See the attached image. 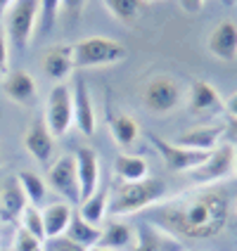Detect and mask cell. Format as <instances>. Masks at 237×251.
<instances>
[{"instance_id": "cell-1", "label": "cell", "mask_w": 237, "mask_h": 251, "mask_svg": "<svg viewBox=\"0 0 237 251\" xmlns=\"http://www.w3.org/2000/svg\"><path fill=\"white\" fill-rule=\"evenodd\" d=\"M140 218L176 239H211L218 237L228 225L230 199L221 185L195 187L171 199H161L142 211Z\"/></svg>"}, {"instance_id": "cell-2", "label": "cell", "mask_w": 237, "mask_h": 251, "mask_svg": "<svg viewBox=\"0 0 237 251\" xmlns=\"http://www.w3.org/2000/svg\"><path fill=\"white\" fill-rule=\"evenodd\" d=\"M166 199V182L161 178H145L138 182H119L109 192V211L114 218L140 216L142 211Z\"/></svg>"}, {"instance_id": "cell-3", "label": "cell", "mask_w": 237, "mask_h": 251, "mask_svg": "<svg viewBox=\"0 0 237 251\" xmlns=\"http://www.w3.org/2000/svg\"><path fill=\"white\" fill-rule=\"evenodd\" d=\"M71 55H74V69H93L124 62L128 57V50L124 43L112 41L107 36H88L71 45Z\"/></svg>"}, {"instance_id": "cell-4", "label": "cell", "mask_w": 237, "mask_h": 251, "mask_svg": "<svg viewBox=\"0 0 237 251\" xmlns=\"http://www.w3.org/2000/svg\"><path fill=\"white\" fill-rule=\"evenodd\" d=\"M233 171H235V145L233 142H221L187 176H190L195 187H211V185L225 182L233 176Z\"/></svg>"}, {"instance_id": "cell-5", "label": "cell", "mask_w": 237, "mask_h": 251, "mask_svg": "<svg viewBox=\"0 0 237 251\" xmlns=\"http://www.w3.org/2000/svg\"><path fill=\"white\" fill-rule=\"evenodd\" d=\"M183 100H185V93L181 83L166 74L152 76L142 88V104L154 116H168L181 107Z\"/></svg>"}, {"instance_id": "cell-6", "label": "cell", "mask_w": 237, "mask_h": 251, "mask_svg": "<svg viewBox=\"0 0 237 251\" xmlns=\"http://www.w3.org/2000/svg\"><path fill=\"white\" fill-rule=\"evenodd\" d=\"M38 5L41 0H14L5 12V36L17 50H24L38 26Z\"/></svg>"}, {"instance_id": "cell-7", "label": "cell", "mask_w": 237, "mask_h": 251, "mask_svg": "<svg viewBox=\"0 0 237 251\" xmlns=\"http://www.w3.org/2000/svg\"><path fill=\"white\" fill-rule=\"evenodd\" d=\"M43 121H45L53 138H62L69 133V128L74 126V104H71V88L67 83L53 85V90L48 95Z\"/></svg>"}, {"instance_id": "cell-8", "label": "cell", "mask_w": 237, "mask_h": 251, "mask_svg": "<svg viewBox=\"0 0 237 251\" xmlns=\"http://www.w3.org/2000/svg\"><path fill=\"white\" fill-rule=\"evenodd\" d=\"M48 187L64 197L67 204H79L81 201V185H79V171H76V156L74 154H62L55 164H50L45 173Z\"/></svg>"}, {"instance_id": "cell-9", "label": "cell", "mask_w": 237, "mask_h": 251, "mask_svg": "<svg viewBox=\"0 0 237 251\" xmlns=\"http://www.w3.org/2000/svg\"><path fill=\"white\" fill-rule=\"evenodd\" d=\"M147 140L154 150L159 152V156L164 159V166L173 173H190L192 168H197L209 152H197V150H187L178 142H171V140H164L154 133H147Z\"/></svg>"}, {"instance_id": "cell-10", "label": "cell", "mask_w": 237, "mask_h": 251, "mask_svg": "<svg viewBox=\"0 0 237 251\" xmlns=\"http://www.w3.org/2000/svg\"><path fill=\"white\" fill-rule=\"evenodd\" d=\"M71 104H74V126L85 138H90L95 133L98 119H95V104L90 98V90L83 78H76V83L71 88Z\"/></svg>"}, {"instance_id": "cell-11", "label": "cell", "mask_w": 237, "mask_h": 251, "mask_svg": "<svg viewBox=\"0 0 237 251\" xmlns=\"http://www.w3.org/2000/svg\"><path fill=\"white\" fill-rule=\"evenodd\" d=\"M0 90L5 93L7 100H12V102L22 104V107H31V104H36V100H38L36 81H33V76H31L26 69L10 71V74L0 81Z\"/></svg>"}, {"instance_id": "cell-12", "label": "cell", "mask_w": 237, "mask_h": 251, "mask_svg": "<svg viewBox=\"0 0 237 251\" xmlns=\"http://www.w3.org/2000/svg\"><path fill=\"white\" fill-rule=\"evenodd\" d=\"M133 251H183V242L171 237L161 227L140 218L135 225V247Z\"/></svg>"}, {"instance_id": "cell-13", "label": "cell", "mask_w": 237, "mask_h": 251, "mask_svg": "<svg viewBox=\"0 0 237 251\" xmlns=\"http://www.w3.org/2000/svg\"><path fill=\"white\" fill-rule=\"evenodd\" d=\"M95 247L112 251H133V247H135V227L121 221V218L112 216L100 225V239Z\"/></svg>"}, {"instance_id": "cell-14", "label": "cell", "mask_w": 237, "mask_h": 251, "mask_svg": "<svg viewBox=\"0 0 237 251\" xmlns=\"http://www.w3.org/2000/svg\"><path fill=\"white\" fill-rule=\"evenodd\" d=\"M207 50L221 62H235L237 59V24L225 19L211 28L207 38Z\"/></svg>"}, {"instance_id": "cell-15", "label": "cell", "mask_w": 237, "mask_h": 251, "mask_svg": "<svg viewBox=\"0 0 237 251\" xmlns=\"http://www.w3.org/2000/svg\"><path fill=\"white\" fill-rule=\"evenodd\" d=\"M187 109L192 114H221L223 112V98L221 93L209 83L197 78L192 81L190 90H187Z\"/></svg>"}, {"instance_id": "cell-16", "label": "cell", "mask_w": 237, "mask_h": 251, "mask_svg": "<svg viewBox=\"0 0 237 251\" xmlns=\"http://www.w3.org/2000/svg\"><path fill=\"white\" fill-rule=\"evenodd\" d=\"M223 135H225V124H204V126L187 128L176 142L183 145V147H187V150L211 152L213 147H218L223 142Z\"/></svg>"}, {"instance_id": "cell-17", "label": "cell", "mask_w": 237, "mask_h": 251, "mask_svg": "<svg viewBox=\"0 0 237 251\" xmlns=\"http://www.w3.org/2000/svg\"><path fill=\"white\" fill-rule=\"evenodd\" d=\"M76 171H79V185H81V201L90 197L100 187V156L93 147H79L76 150Z\"/></svg>"}, {"instance_id": "cell-18", "label": "cell", "mask_w": 237, "mask_h": 251, "mask_svg": "<svg viewBox=\"0 0 237 251\" xmlns=\"http://www.w3.org/2000/svg\"><path fill=\"white\" fill-rule=\"evenodd\" d=\"M26 206V195H24L22 185L17 180V176H10L0 185V221L2 223H17L22 211Z\"/></svg>"}, {"instance_id": "cell-19", "label": "cell", "mask_w": 237, "mask_h": 251, "mask_svg": "<svg viewBox=\"0 0 237 251\" xmlns=\"http://www.w3.org/2000/svg\"><path fill=\"white\" fill-rule=\"evenodd\" d=\"M24 147L26 152L38 161V164H48L53 159V152H55V138L50 135L48 126L43 119H36L31 121L26 135H24Z\"/></svg>"}, {"instance_id": "cell-20", "label": "cell", "mask_w": 237, "mask_h": 251, "mask_svg": "<svg viewBox=\"0 0 237 251\" xmlns=\"http://www.w3.org/2000/svg\"><path fill=\"white\" fill-rule=\"evenodd\" d=\"M43 71L55 83H64V78L74 71V55L71 45H55L43 55Z\"/></svg>"}, {"instance_id": "cell-21", "label": "cell", "mask_w": 237, "mask_h": 251, "mask_svg": "<svg viewBox=\"0 0 237 251\" xmlns=\"http://www.w3.org/2000/svg\"><path fill=\"white\" fill-rule=\"evenodd\" d=\"M41 216H43V227H45V239H55L67 232L71 216H74V209L67 201H55V204H48L41 211Z\"/></svg>"}, {"instance_id": "cell-22", "label": "cell", "mask_w": 237, "mask_h": 251, "mask_svg": "<svg viewBox=\"0 0 237 251\" xmlns=\"http://www.w3.org/2000/svg\"><path fill=\"white\" fill-rule=\"evenodd\" d=\"M114 176L121 182H138L150 178V166H147V159L140 156V154H116L114 159Z\"/></svg>"}, {"instance_id": "cell-23", "label": "cell", "mask_w": 237, "mask_h": 251, "mask_svg": "<svg viewBox=\"0 0 237 251\" xmlns=\"http://www.w3.org/2000/svg\"><path fill=\"white\" fill-rule=\"evenodd\" d=\"M107 126H109V133L116 145L121 147H131L140 135V126L133 116L128 114H121V112H114L112 107L107 109Z\"/></svg>"}, {"instance_id": "cell-24", "label": "cell", "mask_w": 237, "mask_h": 251, "mask_svg": "<svg viewBox=\"0 0 237 251\" xmlns=\"http://www.w3.org/2000/svg\"><path fill=\"white\" fill-rule=\"evenodd\" d=\"M109 192H112L109 187H98L90 197H85L81 201V213L79 216L90 225L100 227L107 221V213H109Z\"/></svg>"}, {"instance_id": "cell-25", "label": "cell", "mask_w": 237, "mask_h": 251, "mask_svg": "<svg viewBox=\"0 0 237 251\" xmlns=\"http://www.w3.org/2000/svg\"><path fill=\"white\" fill-rule=\"evenodd\" d=\"M64 237H69L71 242L81 244L85 249H93L100 239V227H95V225H90L88 221H83L79 213H74L69 227H67V232H64Z\"/></svg>"}, {"instance_id": "cell-26", "label": "cell", "mask_w": 237, "mask_h": 251, "mask_svg": "<svg viewBox=\"0 0 237 251\" xmlns=\"http://www.w3.org/2000/svg\"><path fill=\"white\" fill-rule=\"evenodd\" d=\"M17 180L22 185V190L26 195V201L31 206H41L45 201V197H48V182H45V178H41L33 171H19Z\"/></svg>"}, {"instance_id": "cell-27", "label": "cell", "mask_w": 237, "mask_h": 251, "mask_svg": "<svg viewBox=\"0 0 237 251\" xmlns=\"http://www.w3.org/2000/svg\"><path fill=\"white\" fill-rule=\"evenodd\" d=\"M102 2L114 19H119L124 24L135 22L138 14L142 12V7H145V0H102Z\"/></svg>"}, {"instance_id": "cell-28", "label": "cell", "mask_w": 237, "mask_h": 251, "mask_svg": "<svg viewBox=\"0 0 237 251\" xmlns=\"http://www.w3.org/2000/svg\"><path fill=\"white\" fill-rule=\"evenodd\" d=\"M19 227L26 230L31 237H36L38 242H45V227H43V216L38 206H31L28 204L26 209L22 211L19 216Z\"/></svg>"}, {"instance_id": "cell-29", "label": "cell", "mask_w": 237, "mask_h": 251, "mask_svg": "<svg viewBox=\"0 0 237 251\" xmlns=\"http://www.w3.org/2000/svg\"><path fill=\"white\" fill-rule=\"evenodd\" d=\"M59 12H62V2L59 0H41V5H38V28H41V33H50L53 31Z\"/></svg>"}, {"instance_id": "cell-30", "label": "cell", "mask_w": 237, "mask_h": 251, "mask_svg": "<svg viewBox=\"0 0 237 251\" xmlns=\"http://www.w3.org/2000/svg\"><path fill=\"white\" fill-rule=\"evenodd\" d=\"M43 244L45 242H38L36 237H31L26 230L17 227L14 239H12V251H43Z\"/></svg>"}, {"instance_id": "cell-31", "label": "cell", "mask_w": 237, "mask_h": 251, "mask_svg": "<svg viewBox=\"0 0 237 251\" xmlns=\"http://www.w3.org/2000/svg\"><path fill=\"white\" fill-rule=\"evenodd\" d=\"M45 244H48L53 251H88L85 247L71 242V239L64 237V235H62V237H55V239H45Z\"/></svg>"}, {"instance_id": "cell-32", "label": "cell", "mask_w": 237, "mask_h": 251, "mask_svg": "<svg viewBox=\"0 0 237 251\" xmlns=\"http://www.w3.org/2000/svg\"><path fill=\"white\" fill-rule=\"evenodd\" d=\"M10 74V48H7V36L0 28V81Z\"/></svg>"}, {"instance_id": "cell-33", "label": "cell", "mask_w": 237, "mask_h": 251, "mask_svg": "<svg viewBox=\"0 0 237 251\" xmlns=\"http://www.w3.org/2000/svg\"><path fill=\"white\" fill-rule=\"evenodd\" d=\"M62 2V12L69 14V17H81V12H83L85 2L88 0H59Z\"/></svg>"}, {"instance_id": "cell-34", "label": "cell", "mask_w": 237, "mask_h": 251, "mask_svg": "<svg viewBox=\"0 0 237 251\" xmlns=\"http://www.w3.org/2000/svg\"><path fill=\"white\" fill-rule=\"evenodd\" d=\"M178 5L183 7V12L197 14V12H202V7H204V0H178Z\"/></svg>"}, {"instance_id": "cell-35", "label": "cell", "mask_w": 237, "mask_h": 251, "mask_svg": "<svg viewBox=\"0 0 237 251\" xmlns=\"http://www.w3.org/2000/svg\"><path fill=\"white\" fill-rule=\"evenodd\" d=\"M223 112L228 114V119H237V90L228 100H223Z\"/></svg>"}, {"instance_id": "cell-36", "label": "cell", "mask_w": 237, "mask_h": 251, "mask_svg": "<svg viewBox=\"0 0 237 251\" xmlns=\"http://www.w3.org/2000/svg\"><path fill=\"white\" fill-rule=\"evenodd\" d=\"M225 133H230V138L237 142V119H228L225 121Z\"/></svg>"}, {"instance_id": "cell-37", "label": "cell", "mask_w": 237, "mask_h": 251, "mask_svg": "<svg viewBox=\"0 0 237 251\" xmlns=\"http://www.w3.org/2000/svg\"><path fill=\"white\" fill-rule=\"evenodd\" d=\"M12 2H14V0H0V19L5 17V12H7V7H10Z\"/></svg>"}, {"instance_id": "cell-38", "label": "cell", "mask_w": 237, "mask_h": 251, "mask_svg": "<svg viewBox=\"0 0 237 251\" xmlns=\"http://www.w3.org/2000/svg\"><path fill=\"white\" fill-rule=\"evenodd\" d=\"M221 2H223L225 7H235L237 5V0H221Z\"/></svg>"}, {"instance_id": "cell-39", "label": "cell", "mask_w": 237, "mask_h": 251, "mask_svg": "<svg viewBox=\"0 0 237 251\" xmlns=\"http://www.w3.org/2000/svg\"><path fill=\"white\" fill-rule=\"evenodd\" d=\"M233 176H235V180H237V145H235V171H233Z\"/></svg>"}, {"instance_id": "cell-40", "label": "cell", "mask_w": 237, "mask_h": 251, "mask_svg": "<svg viewBox=\"0 0 237 251\" xmlns=\"http://www.w3.org/2000/svg\"><path fill=\"white\" fill-rule=\"evenodd\" d=\"M88 251H112V249H102V247H93V249H88Z\"/></svg>"}, {"instance_id": "cell-41", "label": "cell", "mask_w": 237, "mask_h": 251, "mask_svg": "<svg viewBox=\"0 0 237 251\" xmlns=\"http://www.w3.org/2000/svg\"><path fill=\"white\" fill-rule=\"evenodd\" d=\"M235 211H237V199H235Z\"/></svg>"}, {"instance_id": "cell-42", "label": "cell", "mask_w": 237, "mask_h": 251, "mask_svg": "<svg viewBox=\"0 0 237 251\" xmlns=\"http://www.w3.org/2000/svg\"><path fill=\"white\" fill-rule=\"evenodd\" d=\"M145 2H154V0H145Z\"/></svg>"}, {"instance_id": "cell-43", "label": "cell", "mask_w": 237, "mask_h": 251, "mask_svg": "<svg viewBox=\"0 0 237 251\" xmlns=\"http://www.w3.org/2000/svg\"><path fill=\"white\" fill-rule=\"evenodd\" d=\"M183 251H185V249H183Z\"/></svg>"}]
</instances>
